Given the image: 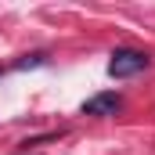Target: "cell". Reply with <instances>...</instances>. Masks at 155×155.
I'll return each mask as SVG.
<instances>
[{
	"label": "cell",
	"instance_id": "2",
	"mask_svg": "<svg viewBox=\"0 0 155 155\" xmlns=\"http://www.w3.org/2000/svg\"><path fill=\"white\" fill-rule=\"evenodd\" d=\"M119 105H123L119 94L108 90V94H94V97H87V101H83V112H87V116H101V119H105V116H116Z\"/></svg>",
	"mask_w": 155,
	"mask_h": 155
},
{
	"label": "cell",
	"instance_id": "1",
	"mask_svg": "<svg viewBox=\"0 0 155 155\" xmlns=\"http://www.w3.org/2000/svg\"><path fill=\"white\" fill-rule=\"evenodd\" d=\"M144 69H148V54H144V51H130V47L116 51L112 61H108V76H116V79L137 76V72H144Z\"/></svg>",
	"mask_w": 155,
	"mask_h": 155
}]
</instances>
